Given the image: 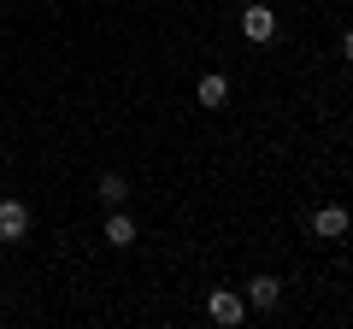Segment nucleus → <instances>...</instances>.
I'll return each instance as SVG.
<instances>
[{
	"label": "nucleus",
	"mask_w": 353,
	"mask_h": 329,
	"mask_svg": "<svg viewBox=\"0 0 353 329\" xmlns=\"http://www.w3.org/2000/svg\"><path fill=\"white\" fill-rule=\"evenodd\" d=\"M206 317H212L218 329H236L241 317H248V300H241L236 288H212L206 294Z\"/></svg>",
	"instance_id": "nucleus-1"
},
{
	"label": "nucleus",
	"mask_w": 353,
	"mask_h": 329,
	"mask_svg": "<svg viewBox=\"0 0 353 329\" xmlns=\"http://www.w3.org/2000/svg\"><path fill=\"white\" fill-rule=\"evenodd\" d=\"M241 36H248L253 47H265V41L277 36V12L259 6V0H248V6H241Z\"/></svg>",
	"instance_id": "nucleus-2"
},
{
	"label": "nucleus",
	"mask_w": 353,
	"mask_h": 329,
	"mask_svg": "<svg viewBox=\"0 0 353 329\" xmlns=\"http://www.w3.org/2000/svg\"><path fill=\"white\" fill-rule=\"evenodd\" d=\"M347 229H353L347 206H318V212H312V235L318 241H347Z\"/></svg>",
	"instance_id": "nucleus-3"
},
{
	"label": "nucleus",
	"mask_w": 353,
	"mask_h": 329,
	"mask_svg": "<svg viewBox=\"0 0 353 329\" xmlns=\"http://www.w3.org/2000/svg\"><path fill=\"white\" fill-rule=\"evenodd\" d=\"M24 235H30V206L18 194H6L0 200V241H24Z\"/></svg>",
	"instance_id": "nucleus-4"
},
{
	"label": "nucleus",
	"mask_w": 353,
	"mask_h": 329,
	"mask_svg": "<svg viewBox=\"0 0 353 329\" xmlns=\"http://www.w3.org/2000/svg\"><path fill=\"white\" fill-rule=\"evenodd\" d=\"M241 300H248L253 312H271V306L283 300V282H277V277H265V270H259V277H248V288H241Z\"/></svg>",
	"instance_id": "nucleus-5"
},
{
	"label": "nucleus",
	"mask_w": 353,
	"mask_h": 329,
	"mask_svg": "<svg viewBox=\"0 0 353 329\" xmlns=\"http://www.w3.org/2000/svg\"><path fill=\"white\" fill-rule=\"evenodd\" d=\"M194 100H201L206 112L230 106V76H224V71H206V76H201V89H194Z\"/></svg>",
	"instance_id": "nucleus-6"
},
{
	"label": "nucleus",
	"mask_w": 353,
	"mask_h": 329,
	"mask_svg": "<svg viewBox=\"0 0 353 329\" xmlns=\"http://www.w3.org/2000/svg\"><path fill=\"white\" fill-rule=\"evenodd\" d=\"M106 247H136V217H124L118 206L106 212Z\"/></svg>",
	"instance_id": "nucleus-7"
},
{
	"label": "nucleus",
	"mask_w": 353,
	"mask_h": 329,
	"mask_svg": "<svg viewBox=\"0 0 353 329\" xmlns=\"http://www.w3.org/2000/svg\"><path fill=\"white\" fill-rule=\"evenodd\" d=\"M124 200H130V182L118 177V171H106L101 177V206H124Z\"/></svg>",
	"instance_id": "nucleus-8"
},
{
	"label": "nucleus",
	"mask_w": 353,
	"mask_h": 329,
	"mask_svg": "<svg viewBox=\"0 0 353 329\" xmlns=\"http://www.w3.org/2000/svg\"><path fill=\"white\" fill-rule=\"evenodd\" d=\"M341 65H353V30L341 36Z\"/></svg>",
	"instance_id": "nucleus-9"
},
{
	"label": "nucleus",
	"mask_w": 353,
	"mask_h": 329,
	"mask_svg": "<svg viewBox=\"0 0 353 329\" xmlns=\"http://www.w3.org/2000/svg\"><path fill=\"white\" fill-rule=\"evenodd\" d=\"M347 241H353V229H347Z\"/></svg>",
	"instance_id": "nucleus-10"
},
{
	"label": "nucleus",
	"mask_w": 353,
	"mask_h": 329,
	"mask_svg": "<svg viewBox=\"0 0 353 329\" xmlns=\"http://www.w3.org/2000/svg\"><path fill=\"white\" fill-rule=\"evenodd\" d=\"M241 6H248V0H241Z\"/></svg>",
	"instance_id": "nucleus-11"
}]
</instances>
